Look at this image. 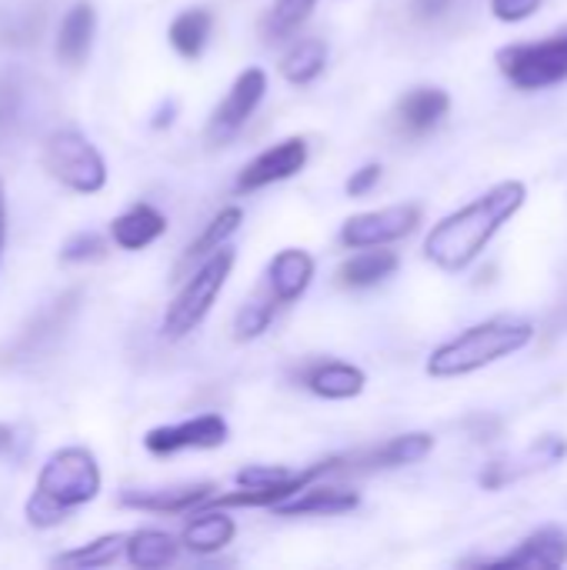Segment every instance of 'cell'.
Here are the masks:
<instances>
[{
  "instance_id": "obj_33",
  "label": "cell",
  "mask_w": 567,
  "mask_h": 570,
  "mask_svg": "<svg viewBox=\"0 0 567 570\" xmlns=\"http://www.w3.org/2000/svg\"><path fill=\"white\" fill-rule=\"evenodd\" d=\"M541 7V0H491V13L505 23H521L528 20L535 10Z\"/></svg>"
},
{
  "instance_id": "obj_36",
  "label": "cell",
  "mask_w": 567,
  "mask_h": 570,
  "mask_svg": "<svg viewBox=\"0 0 567 570\" xmlns=\"http://www.w3.org/2000/svg\"><path fill=\"white\" fill-rule=\"evenodd\" d=\"M13 97H17V87L7 73H0V124L13 114Z\"/></svg>"
},
{
  "instance_id": "obj_14",
  "label": "cell",
  "mask_w": 567,
  "mask_h": 570,
  "mask_svg": "<svg viewBox=\"0 0 567 570\" xmlns=\"http://www.w3.org/2000/svg\"><path fill=\"white\" fill-rule=\"evenodd\" d=\"M485 568H525V570H555L567 564V534L561 528H541L528 534L515 551L495 561H481Z\"/></svg>"
},
{
  "instance_id": "obj_19",
  "label": "cell",
  "mask_w": 567,
  "mask_h": 570,
  "mask_svg": "<svg viewBox=\"0 0 567 570\" xmlns=\"http://www.w3.org/2000/svg\"><path fill=\"white\" fill-rule=\"evenodd\" d=\"M451 110V97L441 87H414L398 100V120L408 134L421 137L434 130Z\"/></svg>"
},
{
  "instance_id": "obj_26",
  "label": "cell",
  "mask_w": 567,
  "mask_h": 570,
  "mask_svg": "<svg viewBox=\"0 0 567 570\" xmlns=\"http://www.w3.org/2000/svg\"><path fill=\"white\" fill-rule=\"evenodd\" d=\"M177 551H180L177 538H170L164 531L144 528V531H134L127 538V561L140 570H157L174 564L177 561Z\"/></svg>"
},
{
  "instance_id": "obj_12",
  "label": "cell",
  "mask_w": 567,
  "mask_h": 570,
  "mask_svg": "<svg viewBox=\"0 0 567 570\" xmlns=\"http://www.w3.org/2000/svg\"><path fill=\"white\" fill-rule=\"evenodd\" d=\"M567 458V441L558 434H545L541 441H535L528 451L515 454V458H498L491 461L485 471H481V488L485 491H501L505 484H515L528 474H538V471H548L555 464H561Z\"/></svg>"
},
{
  "instance_id": "obj_23",
  "label": "cell",
  "mask_w": 567,
  "mask_h": 570,
  "mask_svg": "<svg viewBox=\"0 0 567 570\" xmlns=\"http://www.w3.org/2000/svg\"><path fill=\"white\" fill-rule=\"evenodd\" d=\"M241 224H244V210H241V207H224V210L197 234V240L184 250L177 271H187L190 264H201V261H207L211 254H217V250L241 230Z\"/></svg>"
},
{
  "instance_id": "obj_27",
  "label": "cell",
  "mask_w": 567,
  "mask_h": 570,
  "mask_svg": "<svg viewBox=\"0 0 567 570\" xmlns=\"http://www.w3.org/2000/svg\"><path fill=\"white\" fill-rule=\"evenodd\" d=\"M317 0H274V7L261 20V40L264 43H281L294 37L314 13Z\"/></svg>"
},
{
  "instance_id": "obj_15",
  "label": "cell",
  "mask_w": 567,
  "mask_h": 570,
  "mask_svg": "<svg viewBox=\"0 0 567 570\" xmlns=\"http://www.w3.org/2000/svg\"><path fill=\"white\" fill-rule=\"evenodd\" d=\"M311 281H314V257L307 250H301V247L277 250L271 257V264H267V291L274 294V301L281 307L304 297Z\"/></svg>"
},
{
  "instance_id": "obj_2",
  "label": "cell",
  "mask_w": 567,
  "mask_h": 570,
  "mask_svg": "<svg viewBox=\"0 0 567 570\" xmlns=\"http://www.w3.org/2000/svg\"><path fill=\"white\" fill-rule=\"evenodd\" d=\"M531 341H535V324L495 317V321L475 324V327L461 331L458 337L444 341L441 347H434L428 357V374L438 381L468 377L488 364H498V361L525 351Z\"/></svg>"
},
{
  "instance_id": "obj_16",
  "label": "cell",
  "mask_w": 567,
  "mask_h": 570,
  "mask_svg": "<svg viewBox=\"0 0 567 570\" xmlns=\"http://www.w3.org/2000/svg\"><path fill=\"white\" fill-rule=\"evenodd\" d=\"M301 381L311 394H317L324 401H351L364 391L368 374L344 361H321V364H311L301 374Z\"/></svg>"
},
{
  "instance_id": "obj_7",
  "label": "cell",
  "mask_w": 567,
  "mask_h": 570,
  "mask_svg": "<svg viewBox=\"0 0 567 570\" xmlns=\"http://www.w3.org/2000/svg\"><path fill=\"white\" fill-rule=\"evenodd\" d=\"M421 224V207L418 204H391L381 210H368V214H354L341 224L338 240L351 250H364V247H388L408 234H414Z\"/></svg>"
},
{
  "instance_id": "obj_37",
  "label": "cell",
  "mask_w": 567,
  "mask_h": 570,
  "mask_svg": "<svg viewBox=\"0 0 567 570\" xmlns=\"http://www.w3.org/2000/svg\"><path fill=\"white\" fill-rule=\"evenodd\" d=\"M448 7H451V0H414V13H418L421 20H428V17H441Z\"/></svg>"
},
{
  "instance_id": "obj_17",
  "label": "cell",
  "mask_w": 567,
  "mask_h": 570,
  "mask_svg": "<svg viewBox=\"0 0 567 570\" xmlns=\"http://www.w3.org/2000/svg\"><path fill=\"white\" fill-rule=\"evenodd\" d=\"M358 504H361L358 491H348V488H338V484H317L314 481L297 498H291L281 508H274V514H281V518H304V514L338 518V514H351Z\"/></svg>"
},
{
  "instance_id": "obj_21",
  "label": "cell",
  "mask_w": 567,
  "mask_h": 570,
  "mask_svg": "<svg viewBox=\"0 0 567 570\" xmlns=\"http://www.w3.org/2000/svg\"><path fill=\"white\" fill-rule=\"evenodd\" d=\"M398 267H401V261H398L394 250L364 247L361 254L348 257V261L338 267V284H341V287H374V284H381V281H388Z\"/></svg>"
},
{
  "instance_id": "obj_24",
  "label": "cell",
  "mask_w": 567,
  "mask_h": 570,
  "mask_svg": "<svg viewBox=\"0 0 567 570\" xmlns=\"http://www.w3.org/2000/svg\"><path fill=\"white\" fill-rule=\"evenodd\" d=\"M211 30H214V13L204 10V7H190V10H184V13H177V17L170 20L167 37H170V47H174L180 57L197 60V57L204 53L207 40H211Z\"/></svg>"
},
{
  "instance_id": "obj_39",
  "label": "cell",
  "mask_w": 567,
  "mask_h": 570,
  "mask_svg": "<svg viewBox=\"0 0 567 570\" xmlns=\"http://www.w3.org/2000/svg\"><path fill=\"white\" fill-rule=\"evenodd\" d=\"M10 448H13V431L0 424V454H3V451H10Z\"/></svg>"
},
{
  "instance_id": "obj_29",
  "label": "cell",
  "mask_w": 567,
  "mask_h": 570,
  "mask_svg": "<svg viewBox=\"0 0 567 570\" xmlns=\"http://www.w3.org/2000/svg\"><path fill=\"white\" fill-rule=\"evenodd\" d=\"M277 307H281V304L274 301L271 291H267V294H254V297L237 311V317H234V337H237V341H254V337H261V334L271 327Z\"/></svg>"
},
{
  "instance_id": "obj_35",
  "label": "cell",
  "mask_w": 567,
  "mask_h": 570,
  "mask_svg": "<svg viewBox=\"0 0 567 570\" xmlns=\"http://www.w3.org/2000/svg\"><path fill=\"white\" fill-rule=\"evenodd\" d=\"M468 434H471L475 441H495V438L501 434V421H498V417H485V414H478V417H471V421H468Z\"/></svg>"
},
{
  "instance_id": "obj_6",
  "label": "cell",
  "mask_w": 567,
  "mask_h": 570,
  "mask_svg": "<svg viewBox=\"0 0 567 570\" xmlns=\"http://www.w3.org/2000/svg\"><path fill=\"white\" fill-rule=\"evenodd\" d=\"M37 491L53 498L67 511L90 504L100 494V468L87 448H60L43 464L37 478Z\"/></svg>"
},
{
  "instance_id": "obj_18",
  "label": "cell",
  "mask_w": 567,
  "mask_h": 570,
  "mask_svg": "<svg viewBox=\"0 0 567 570\" xmlns=\"http://www.w3.org/2000/svg\"><path fill=\"white\" fill-rule=\"evenodd\" d=\"M94 33H97V10L87 0H77L63 13L60 30H57V57H60V63L80 67L90 57Z\"/></svg>"
},
{
  "instance_id": "obj_32",
  "label": "cell",
  "mask_w": 567,
  "mask_h": 570,
  "mask_svg": "<svg viewBox=\"0 0 567 570\" xmlns=\"http://www.w3.org/2000/svg\"><path fill=\"white\" fill-rule=\"evenodd\" d=\"M294 471L287 468H267V464H254V468H244L237 471V488H267V484H277V481H287Z\"/></svg>"
},
{
  "instance_id": "obj_28",
  "label": "cell",
  "mask_w": 567,
  "mask_h": 570,
  "mask_svg": "<svg viewBox=\"0 0 567 570\" xmlns=\"http://www.w3.org/2000/svg\"><path fill=\"white\" fill-rule=\"evenodd\" d=\"M124 551H127V538H124V534H104V538H97V541L77 548V551L57 554L53 564H57V568H107V564H114Z\"/></svg>"
},
{
  "instance_id": "obj_9",
  "label": "cell",
  "mask_w": 567,
  "mask_h": 570,
  "mask_svg": "<svg viewBox=\"0 0 567 570\" xmlns=\"http://www.w3.org/2000/svg\"><path fill=\"white\" fill-rule=\"evenodd\" d=\"M231 428L221 414H201L180 424H164L144 434V448L154 458H170L180 451H214L221 444H227Z\"/></svg>"
},
{
  "instance_id": "obj_22",
  "label": "cell",
  "mask_w": 567,
  "mask_h": 570,
  "mask_svg": "<svg viewBox=\"0 0 567 570\" xmlns=\"http://www.w3.org/2000/svg\"><path fill=\"white\" fill-rule=\"evenodd\" d=\"M234 534H237L234 518H227L224 508H221V511L214 508V511H207V514H197V518L184 528L180 544H184L187 551H194V554H217V551H224V548L234 541Z\"/></svg>"
},
{
  "instance_id": "obj_34",
  "label": "cell",
  "mask_w": 567,
  "mask_h": 570,
  "mask_svg": "<svg viewBox=\"0 0 567 570\" xmlns=\"http://www.w3.org/2000/svg\"><path fill=\"white\" fill-rule=\"evenodd\" d=\"M381 184V164H364L361 170H354L351 177H348V194L351 197H364V194H371L374 187Z\"/></svg>"
},
{
  "instance_id": "obj_10",
  "label": "cell",
  "mask_w": 567,
  "mask_h": 570,
  "mask_svg": "<svg viewBox=\"0 0 567 570\" xmlns=\"http://www.w3.org/2000/svg\"><path fill=\"white\" fill-rule=\"evenodd\" d=\"M431 451H434V438L428 431H411V434H398L378 448L338 458L334 474H374V471L411 468V464H421Z\"/></svg>"
},
{
  "instance_id": "obj_30",
  "label": "cell",
  "mask_w": 567,
  "mask_h": 570,
  "mask_svg": "<svg viewBox=\"0 0 567 570\" xmlns=\"http://www.w3.org/2000/svg\"><path fill=\"white\" fill-rule=\"evenodd\" d=\"M23 514H27V524L30 528H53V524H60L67 518V508H60L53 498L33 491L30 501H27V508H23Z\"/></svg>"
},
{
  "instance_id": "obj_25",
  "label": "cell",
  "mask_w": 567,
  "mask_h": 570,
  "mask_svg": "<svg viewBox=\"0 0 567 570\" xmlns=\"http://www.w3.org/2000/svg\"><path fill=\"white\" fill-rule=\"evenodd\" d=\"M324 67H328V43L321 37H304L281 57V77L297 87L314 83L324 73Z\"/></svg>"
},
{
  "instance_id": "obj_3",
  "label": "cell",
  "mask_w": 567,
  "mask_h": 570,
  "mask_svg": "<svg viewBox=\"0 0 567 570\" xmlns=\"http://www.w3.org/2000/svg\"><path fill=\"white\" fill-rule=\"evenodd\" d=\"M234 261H237L234 250L221 247L217 254H211L207 261L197 264V271L187 277V284L177 291V297L164 311V337L180 341L204 324V317L217 304V297L234 271Z\"/></svg>"
},
{
  "instance_id": "obj_38",
  "label": "cell",
  "mask_w": 567,
  "mask_h": 570,
  "mask_svg": "<svg viewBox=\"0 0 567 570\" xmlns=\"http://www.w3.org/2000/svg\"><path fill=\"white\" fill-rule=\"evenodd\" d=\"M3 240H7V190L0 180V254H3Z\"/></svg>"
},
{
  "instance_id": "obj_1",
  "label": "cell",
  "mask_w": 567,
  "mask_h": 570,
  "mask_svg": "<svg viewBox=\"0 0 567 570\" xmlns=\"http://www.w3.org/2000/svg\"><path fill=\"white\" fill-rule=\"evenodd\" d=\"M525 200H528L525 180H501V184L488 187L481 197H475L461 210L441 217L431 227V234L424 240L428 261L451 274L471 267L481 257V250L495 240V234L525 207Z\"/></svg>"
},
{
  "instance_id": "obj_8",
  "label": "cell",
  "mask_w": 567,
  "mask_h": 570,
  "mask_svg": "<svg viewBox=\"0 0 567 570\" xmlns=\"http://www.w3.org/2000/svg\"><path fill=\"white\" fill-rule=\"evenodd\" d=\"M267 94V73L261 67H247L244 73H237V80L231 83L227 97L217 104V110L207 120V140L214 147L234 140L241 134V127L254 117V110L261 107Z\"/></svg>"
},
{
  "instance_id": "obj_20",
  "label": "cell",
  "mask_w": 567,
  "mask_h": 570,
  "mask_svg": "<svg viewBox=\"0 0 567 570\" xmlns=\"http://www.w3.org/2000/svg\"><path fill=\"white\" fill-rule=\"evenodd\" d=\"M164 230H167V217L157 207H150V204H134L130 210L117 214L114 224H110V237L124 250H144Z\"/></svg>"
},
{
  "instance_id": "obj_40",
  "label": "cell",
  "mask_w": 567,
  "mask_h": 570,
  "mask_svg": "<svg viewBox=\"0 0 567 570\" xmlns=\"http://www.w3.org/2000/svg\"><path fill=\"white\" fill-rule=\"evenodd\" d=\"M565 324H567V311H565Z\"/></svg>"
},
{
  "instance_id": "obj_4",
  "label": "cell",
  "mask_w": 567,
  "mask_h": 570,
  "mask_svg": "<svg viewBox=\"0 0 567 570\" xmlns=\"http://www.w3.org/2000/svg\"><path fill=\"white\" fill-rule=\"evenodd\" d=\"M495 63L518 90H548L555 83H565L567 33L531 43H508L495 53Z\"/></svg>"
},
{
  "instance_id": "obj_11",
  "label": "cell",
  "mask_w": 567,
  "mask_h": 570,
  "mask_svg": "<svg viewBox=\"0 0 567 570\" xmlns=\"http://www.w3.org/2000/svg\"><path fill=\"white\" fill-rule=\"evenodd\" d=\"M307 140L304 137H287L267 150H261L251 164H244V170L237 174L234 180V190L237 194H254L261 187H271V184H281L294 174L304 170L307 164Z\"/></svg>"
},
{
  "instance_id": "obj_13",
  "label": "cell",
  "mask_w": 567,
  "mask_h": 570,
  "mask_svg": "<svg viewBox=\"0 0 567 570\" xmlns=\"http://www.w3.org/2000/svg\"><path fill=\"white\" fill-rule=\"evenodd\" d=\"M217 484L197 481V484H177V488H147V491H124L120 504L134 511H150V514H187L204 508L214 498Z\"/></svg>"
},
{
  "instance_id": "obj_5",
  "label": "cell",
  "mask_w": 567,
  "mask_h": 570,
  "mask_svg": "<svg viewBox=\"0 0 567 570\" xmlns=\"http://www.w3.org/2000/svg\"><path fill=\"white\" fill-rule=\"evenodd\" d=\"M43 167L63 187L77 194H97L107 184V164L100 150L74 127H60L43 144Z\"/></svg>"
},
{
  "instance_id": "obj_31",
  "label": "cell",
  "mask_w": 567,
  "mask_h": 570,
  "mask_svg": "<svg viewBox=\"0 0 567 570\" xmlns=\"http://www.w3.org/2000/svg\"><path fill=\"white\" fill-rule=\"evenodd\" d=\"M104 257V237L94 234V230H84V234H74L63 250H60V261L63 264H80V261H97Z\"/></svg>"
}]
</instances>
